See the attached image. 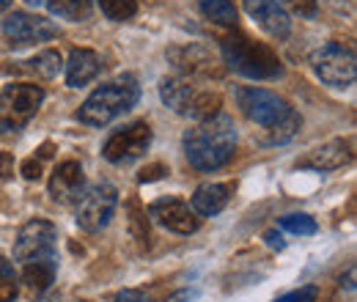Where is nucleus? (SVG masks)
<instances>
[{
    "mask_svg": "<svg viewBox=\"0 0 357 302\" xmlns=\"http://www.w3.org/2000/svg\"><path fill=\"white\" fill-rule=\"evenodd\" d=\"M201 14L215 22V25H223V28H236L239 22V11L234 6V0H201L198 3Z\"/></svg>",
    "mask_w": 357,
    "mask_h": 302,
    "instance_id": "412c9836",
    "label": "nucleus"
},
{
    "mask_svg": "<svg viewBox=\"0 0 357 302\" xmlns=\"http://www.w3.org/2000/svg\"><path fill=\"white\" fill-rule=\"evenodd\" d=\"M45 88L33 83H17L0 91V132H20L42 107Z\"/></svg>",
    "mask_w": 357,
    "mask_h": 302,
    "instance_id": "39448f33",
    "label": "nucleus"
},
{
    "mask_svg": "<svg viewBox=\"0 0 357 302\" xmlns=\"http://www.w3.org/2000/svg\"><path fill=\"white\" fill-rule=\"evenodd\" d=\"M130 225H132L135 239H137L140 245H149L151 234H149V222H146V212L140 209V204H137L135 198L130 201Z\"/></svg>",
    "mask_w": 357,
    "mask_h": 302,
    "instance_id": "bb28decb",
    "label": "nucleus"
},
{
    "mask_svg": "<svg viewBox=\"0 0 357 302\" xmlns=\"http://www.w3.org/2000/svg\"><path fill=\"white\" fill-rule=\"evenodd\" d=\"M61 69H63V58L58 50H42L39 55H33L28 61H17L11 66V72H17V75H31L39 80H52Z\"/></svg>",
    "mask_w": 357,
    "mask_h": 302,
    "instance_id": "aec40b11",
    "label": "nucleus"
},
{
    "mask_svg": "<svg viewBox=\"0 0 357 302\" xmlns=\"http://www.w3.org/2000/svg\"><path fill=\"white\" fill-rule=\"evenodd\" d=\"M245 11L259 22V28L269 33L272 39H286L291 33V20L286 14V8L278 0H242Z\"/></svg>",
    "mask_w": 357,
    "mask_h": 302,
    "instance_id": "4468645a",
    "label": "nucleus"
},
{
    "mask_svg": "<svg viewBox=\"0 0 357 302\" xmlns=\"http://www.w3.org/2000/svg\"><path fill=\"white\" fill-rule=\"evenodd\" d=\"M20 294V286H17V272H14V264L0 256V302H14Z\"/></svg>",
    "mask_w": 357,
    "mask_h": 302,
    "instance_id": "b1692460",
    "label": "nucleus"
},
{
    "mask_svg": "<svg viewBox=\"0 0 357 302\" xmlns=\"http://www.w3.org/2000/svg\"><path fill=\"white\" fill-rule=\"evenodd\" d=\"M352 157H355V151H352L349 140H330V143L313 149L300 165L311 168V171H338V168L349 165Z\"/></svg>",
    "mask_w": 357,
    "mask_h": 302,
    "instance_id": "2eb2a0df",
    "label": "nucleus"
},
{
    "mask_svg": "<svg viewBox=\"0 0 357 302\" xmlns=\"http://www.w3.org/2000/svg\"><path fill=\"white\" fill-rule=\"evenodd\" d=\"M55 272H58L55 256L31 259V261H25V266H22V283H25L33 294H47L50 286H52V280H55Z\"/></svg>",
    "mask_w": 357,
    "mask_h": 302,
    "instance_id": "6ab92c4d",
    "label": "nucleus"
},
{
    "mask_svg": "<svg viewBox=\"0 0 357 302\" xmlns=\"http://www.w3.org/2000/svg\"><path fill=\"white\" fill-rule=\"evenodd\" d=\"M86 192V171L77 160H63L50 176V195L55 204H75Z\"/></svg>",
    "mask_w": 357,
    "mask_h": 302,
    "instance_id": "ddd939ff",
    "label": "nucleus"
},
{
    "mask_svg": "<svg viewBox=\"0 0 357 302\" xmlns=\"http://www.w3.org/2000/svg\"><path fill=\"white\" fill-rule=\"evenodd\" d=\"M190 300H192V292L181 289V292H174V294H171V297H168L165 302H190Z\"/></svg>",
    "mask_w": 357,
    "mask_h": 302,
    "instance_id": "f704fd0d",
    "label": "nucleus"
},
{
    "mask_svg": "<svg viewBox=\"0 0 357 302\" xmlns=\"http://www.w3.org/2000/svg\"><path fill=\"white\" fill-rule=\"evenodd\" d=\"M3 36L8 47H31V44L50 42L58 36V28L39 17V14H28V11H14L3 20Z\"/></svg>",
    "mask_w": 357,
    "mask_h": 302,
    "instance_id": "9d476101",
    "label": "nucleus"
},
{
    "mask_svg": "<svg viewBox=\"0 0 357 302\" xmlns=\"http://www.w3.org/2000/svg\"><path fill=\"white\" fill-rule=\"evenodd\" d=\"M165 173H168V168H165L162 163H154V165H149V168H143V171H140V176H137V179H140V181L146 184V181H157V179H162Z\"/></svg>",
    "mask_w": 357,
    "mask_h": 302,
    "instance_id": "7c9ffc66",
    "label": "nucleus"
},
{
    "mask_svg": "<svg viewBox=\"0 0 357 302\" xmlns=\"http://www.w3.org/2000/svg\"><path fill=\"white\" fill-rule=\"evenodd\" d=\"M300 127H303V119H300V113L294 110L283 124H278V127H272V130H267V143H289L297 132H300Z\"/></svg>",
    "mask_w": 357,
    "mask_h": 302,
    "instance_id": "393cba45",
    "label": "nucleus"
},
{
    "mask_svg": "<svg viewBox=\"0 0 357 302\" xmlns=\"http://www.w3.org/2000/svg\"><path fill=\"white\" fill-rule=\"evenodd\" d=\"M231 192H234V184H218V181L201 184L192 192V212L198 217L220 215L228 206V201H231Z\"/></svg>",
    "mask_w": 357,
    "mask_h": 302,
    "instance_id": "f3484780",
    "label": "nucleus"
},
{
    "mask_svg": "<svg viewBox=\"0 0 357 302\" xmlns=\"http://www.w3.org/2000/svg\"><path fill=\"white\" fill-rule=\"evenodd\" d=\"M116 302H151V297L143 294V292H137V289H124V292L116 297Z\"/></svg>",
    "mask_w": 357,
    "mask_h": 302,
    "instance_id": "2f4dec72",
    "label": "nucleus"
},
{
    "mask_svg": "<svg viewBox=\"0 0 357 302\" xmlns=\"http://www.w3.org/2000/svg\"><path fill=\"white\" fill-rule=\"evenodd\" d=\"M47 8H50L55 17H61V20L86 22V20H91L93 3H91V0H47Z\"/></svg>",
    "mask_w": 357,
    "mask_h": 302,
    "instance_id": "4be33fe9",
    "label": "nucleus"
},
{
    "mask_svg": "<svg viewBox=\"0 0 357 302\" xmlns=\"http://www.w3.org/2000/svg\"><path fill=\"white\" fill-rule=\"evenodd\" d=\"M264 239H267V245L272 248V250H283V248H286L283 234H280V231H275V228H269L267 234H264Z\"/></svg>",
    "mask_w": 357,
    "mask_h": 302,
    "instance_id": "72a5a7b5",
    "label": "nucleus"
},
{
    "mask_svg": "<svg viewBox=\"0 0 357 302\" xmlns=\"http://www.w3.org/2000/svg\"><path fill=\"white\" fill-rule=\"evenodd\" d=\"M236 102H239L242 113H245L250 121L261 124L264 130H272V127L283 124V121L294 113V107H291L283 96L272 93L267 88H256V86L239 88V91H236Z\"/></svg>",
    "mask_w": 357,
    "mask_h": 302,
    "instance_id": "0eeeda50",
    "label": "nucleus"
},
{
    "mask_svg": "<svg viewBox=\"0 0 357 302\" xmlns=\"http://www.w3.org/2000/svg\"><path fill=\"white\" fill-rule=\"evenodd\" d=\"M316 294H319V289H316V286H303V289L289 292L286 297H280V300H275V302H313L316 300Z\"/></svg>",
    "mask_w": 357,
    "mask_h": 302,
    "instance_id": "c85d7f7f",
    "label": "nucleus"
},
{
    "mask_svg": "<svg viewBox=\"0 0 357 302\" xmlns=\"http://www.w3.org/2000/svg\"><path fill=\"white\" fill-rule=\"evenodd\" d=\"M25 3H36V6H39V3H45V0H25Z\"/></svg>",
    "mask_w": 357,
    "mask_h": 302,
    "instance_id": "e433bc0d",
    "label": "nucleus"
},
{
    "mask_svg": "<svg viewBox=\"0 0 357 302\" xmlns=\"http://www.w3.org/2000/svg\"><path fill=\"white\" fill-rule=\"evenodd\" d=\"M149 215L154 217L162 228H168L174 234H184V236L187 234H195L201 228V217L192 212V206L184 204L181 198H174V195L154 201L149 206Z\"/></svg>",
    "mask_w": 357,
    "mask_h": 302,
    "instance_id": "f8f14e48",
    "label": "nucleus"
},
{
    "mask_svg": "<svg viewBox=\"0 0 357 302\" xmlns=\"http://www.w3.org/2000/svg\"><path fill=\"white\" fill-rule=\"evenodd\" d=\"M20 173H22L28 181H39V179H42V160H36V157L25 160V163L20 165Z\"/></svg>",
    "mask_w": 357,
    "mask_h": 302,
    "instance_id": "c756f323",
    "label": "nucleus"
},
{
    "mask_svg": "<svg viewBox=\"0 0 357 302\" xmlns=\"http://www.w3.org/2000/svg\"><path fill=\"white\" fill-rule=\"evenodd\" d=\"M168 58L174 61V66H176L178 72H184L190 77H195V75H204V77L218 75L215 58L204 47H195V44H190V47H174L168 52Z\"/></svg>",
    "mask_w": 357,
    "mask_h": 302,
    "instance_id": "dca6fc26",
    "label": "nucleus"
},
{
    "mask_svg": "<svg viewBox=\"0 0 357 302\" xmlns=\"http://www.w3.org/2000/svg\"><path fill=\"white\" fill-rule=\"evenodd\" d=\"M160 96L174 113L187 116L192 121H206L218 116L223 107V96L218 91L198 88L190 77H162Z\"/></svg>",
    "mask_w": 357,
    "mask_h": 302,
    "instance_id": "20e7f679",
    "label": "nucleus"
},
{
    "mask_svg": "<svg viewBox=\"0 0 357 302\" xmlns=\"http://www.w3.org/2000/svg\"><path fill=\"white\" fill-rule=\"evenodd\" d=\"M311 66L316 77L330 88H349L357 77L355 50L341 42H327L313 52Z\"/></svg>",
    "mask_w": 357,
    "mask_h": 302,
    "instance_id": "423d86ee",
    "label": "nucleus"
},
{
    "mask_svg": "<svg viewBox=\"0 0 357 302\" xmlns=\"http://www.w3.org/2000/svg\"><path fill=\"white\" fill-rule=\"evenodd\" d=\"M280 228L289 234H297V236H313L319 225L311 215H286L280 220Z\"/></svg>",
    "mask_w": 357,
    "mask_h": 302,
    "instance_id": "a878e982",
    "label": "nucleus"
},
{
    "mask_svg": "<svg viewBox=\"0 0 357 302\" xmlns=\"http://www.w3.org/2000/svg\"><path fill=\"white\" fill-rule=\"evenodd\" d=\"M294 14H300V17H316V11H319V6H316V0H283Z\"/></svg>",
    "mask_w": 357,
    "mask_h": 302,
    "instance_id": "cd10ccee",
    "label": "nucleus"
},
{
    "mask_svg": "<svg viewBox=\"0 0 357 302\" xmlns=\"http://www.w3.org/2000/svg\"><path fill=\"white\" fill-rule=\"evenodd\" d=\"M151 137L154 132L146 121H132L121 130H116L102 146V154L107 163L113 165H124V163H132L140 154H146V149L151 146Z\"/></svg>",
    "mask_w": 357,
    "mask_h": 302,
    "instance_id": "6e6552de",
    "label": "nucleus"
},
{
    "mask_svg": "<svg viewBox=\"0 0 357 302\" xmlns=\"http://www.w3.org/2000/svg\"><path fill=\"white\" fill-rule=\"evenodd\" d=\"M102 14L113 22H127L137 14V0H96Z\"/></svg>",
    "mask_w": 357,
    "mask_h": 302,
    "instance_id": "5701e85b",
    "label": "nucleus"
},
{
    "mask_svg": "<svg viewBox=\"0 0 357 302\" xmlns=\"http://www.w3.org/2000/svg\"><path fill=\"white\" fill-rule=\"evenodd\" d=\"M116 206H119L116 187L113 184H96V187H91L89 192H83V198H80L77 225L86 234H96L110 222V217L116 215Z\"/></svg>",
    "mask_w": 357,
    "mask_h": 302,
    "instance_id": "1a4fd4ad",
    "label": "nucleus"
},
{
    "mask_svg": "<svg viewBox=\"0 0 357 302\" xmlns=\"http://www.w3.org/2000/svg\"><path fill=\"white\" fill-rule=\"evenodd\" d=\"M236 151V127L234 119L218 113L206 121H198L184 135V154L198 171H220L231 163Z\"/></svg>",
    "mask_w": 357,
    "mask_h": 302,
    "instance_id": "f257e3e1",
    "label": "nucleus"
},
{
    "mask_svg": "<svg viewBox=\"0 0 357 302\" xmlns=\"http://www.w3.org/2000/svg\"><path fill=\"white\" fill-rule=\"evenodd\" d=\"M83 302H91V300H83Z\"/></svg>",
    "mask_w": 357,
    "mask_h": 302,
    "instance_id": "4c0bfd02",
    "label": "nucleus"
},
{
    "mask_svg": "<svg viewBox=\"0 0 357 302\" xmlns=\"http://www.w3.org/2000/svg\"><path fill=\"white\" fill-rule=\"evenodd\" d=\"M99 72H102V61L93 50H86V47L72 50V55L66 61V83H69V88H83Z\"/></svg>",
    "mask_w": 357,
    "mask_h": 302,
    "instance_id": "a211bd4d",
    "label": "nucleus"
},
{
    "mask_svg": "<svg viewBox=\"0 0 357 302\" xmlns=\"http://www.w3.org/2000/svg\"><path fill=\"white\" fill-rule=\"evenodd\" d=\"M225 66L250 80H275L283 75V63L269 44L253 42L245 33H228L223 39Z\"/></svg>",
    "mask_w": 357,
    "mask_h": 302,
    "instance_id": "f03ea898",
    "label": "nucleus"
},
{
    "mask_svg": "<svg viewBox=\"0 0 357 302\" xmlns=\"http://www.w3.org/2000/svg\"><path fill=\"white\" fill-rule=\"evenodd\" d=\"M14 176V157L8 151H0V179H11Z\"/></svg>",
    "mask_w": 357,
    "mask_h": 302,
    "instance_id": "473e14b6",
    "label": "nucleus"
},
{
    "mask_svg": "<svg viewBox=\"0 0 357 302\" xmlns=\"http://www.w3.org/2000/svg\"><path fill=\"white\" fill-rule=\"evenodd\" d=\"M8 6H11V0H0V11H6Z\"/></svg>",
    "mask_w": 357,
    "mask_h": 302,
    "instance_id": "c9c22d12",
    "label": "nucleus"
},
{
    "mask_svg": "<svg viewBox=\"0 0 357 302\" xmlns=\"http://www.w3.org/2000/svg\"><path fill=\"white\" fill-rule=\"evenodd\" d=\"M140 99V86L132 75H121L110 83H102L91 93L89 99L80 105L77 119L89 127H105L113 119H119L121 113L132 110Z\"/></svg>",
    "mask_w": 357,
    "mask_h": 302,
    "instance_id": "7ed1b4c3",
    "label": "nucleus"
},
{
    "mask_svg": "<svg viewBox=\"0 0 357 302\" xmlns=\"http://www.w3.org/2000/svg\"><path fill=\"white\" fill-rule=\"evenodd\" d=\"M55 242H58V228L50 220H28L17 239H14V259L31 261L42 256H55Z\"/></svg>",
    "mask_w": 357,
    "mask_h": 302,
    "instance_id": "9b49d317",
    "label": "nucleus"
}]
</instances>
